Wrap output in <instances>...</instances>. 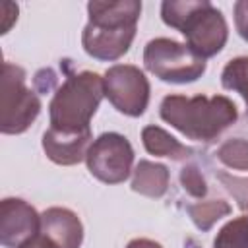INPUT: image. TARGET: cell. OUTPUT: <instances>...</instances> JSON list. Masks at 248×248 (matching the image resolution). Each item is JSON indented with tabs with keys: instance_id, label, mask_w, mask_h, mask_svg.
<instances>
[{
	"instance_id": "14",
	"label": "cell",
	"mask_w": 248,
	"mask_h": 248,
	"mask_svg": "<svg viewBox=\"0 0 248 248\" xmlns=\"http://www.w3.org/2000/svg\"><path fill=\"white\" fill-rule=\"evenodd\" d=\"M141 141L147 153L155 157H169L172 161H182L188 159L194 151L186 145H182L176 138H172L167 130L159 126H145L141 130Z\"/></svg>"
},
{
	"instance_id": "16",
	"label": "cell",
	"mask_w": 248,
	"mask_h": 248,
	"mask_svg": "<svg viewBox=\"0 0 248 248\" xmlns=\"http://www.w3.org/2000/svg\"><path fill=\"white\" fill-rule=\"evenodd\" d=\"M221 83L225 89L236 91L244 99L248 110V56L229 60L221 72Z\"/></svg>"
},
{
	"instance_id": "1",
	"label": "cell",
	"mask_w": 248,
	"mask_h": 248,
	"mask_svg": "<svg viewBox=\"0 0 248 248\" xmlns=\"http://www.w3.org/2000/svg\"><path fill=\"white\" fill-rule=\"evenodd\" d=\"M159 114L167 124L196 141L215 140L238 118L236 105L225 95H167L161 101Z\"/></svg>"
},
{
	"instance_id": "7",
	"label": "cell",
	"mask_w": 248,
	"mask_h": 248,
	"mask_svg": "<svg viewBox=\"0 0 248 248\" xmlns=\"http://www.w3.org/2000/svg\"><path fill=\"white\" fill-rule=\"evenodd\" d=\"M103 83L105 97L118 112L126 116H140L145 112L151 89L140 68L132 64H116L105 72Z\"/></svg>"
},
{
	"instance_id": "9",
	"label": "cell",
	"mask_w": 248,
	"mask_h": 248,
	"mask_svg": "<svg viewBox=\"0 0 248 248\" xmlns=\"http://www.w3.org/2000/svg\"><path fill=\"white\" fill-rule=\"evenodd\" d=\"M136 37V27L128 29H103L87 23L81 33L83 50L97 60H118L124 56Z\"/></svg>"
},
{
	"instance_id": "20",
	"label": "cell",
	"mask_w": 248,
	"mask_h": 248,
	"mask_svg": "<svg viewBox=\"0 0 248 248\" xmlns=\"http://www.w3.org/2000/svg\"><path fill=\"white\" fill-rule=\"evenodd\" d=\"M180 184L192 198H203L207 194V182L196 165H186L180 169Z\"/></svg>"
},
{
	"instance_id": "6",
	"label": "cell",
	"mask_w": 248,
	"mask_h": 248,
	"mask_svg": "<svg viewBox=\"0 0 248 248\" xmlns=\"http://www.w3.org/2000/svg\"><path fill=\"white\" fill-rule=\"evenodd\" d=\"M85 163L97 180L105 184H120L130 176L134 149L122 134L105 132L89 145Z\"/></svg>"
},
{
	"instance_id": "8",
	"label": "cell",
	"mask_w": 248,
	"mask_h": 248,
	"mask_svg": "<svg viewBox=\"0 0 248 248\" xmlns=\"http://www.w3.org/2000/svg\"><path fill=\"white\" fill-rule=\"evenodd\" d=\"M41 232V215L19 198H6L0 203V240L6 248H19Z\"/></svg>"
},
{
	"instance_id": "11",
	"label": "cell",
	"mask_w": 248,
	"mask_h": 248,
	"mask_svg": "<svg viewBox=\"0 0 248 248\" xmlns=\"http://www.w3.org/2000/svg\"><path fill=\"white\" fill-rule=\"evenodd\" d=\"M41 234L58 248H79L83 240V225L74 211L66 207H48L41 213Z\"/></svg>"
},
{
	"instance_id": "17",
	"label": "cell",
	"mask_w": 248,
	"mask_h": 248,
	"mask_svg": "<svg viewBox=\"0 0 248 248\" xmlns=\"http://www.w3.org/2000/svg\"><path fill=\"white\" fill-rule=\"evenodd\" d=\"M213 248H248V215L223 225L213 240Z\"/></svg>"
},
{
	"instance_id": "13",
	"label": "cell",
	"mask_w": 248,
	"mask_h": 248,
	"mask_svg": "<svg viewBox=\"0 0 248 248\" xmlns=\"http://www.w3.org/2000/svg\"><path fill=\"white\" fill-rule=\"evenodd\" d=\"M169 169L161 163H153V161H140L134 169L132 174V190L145 196V198H163L167 188H169Z\"/></svg>"
},
{
	"instance_id": "23",
	"label": "cell",
	"mask_w": 248,
	"mask_h": 248,
	"mask_svg": "<svg viewBox=\"0 0 248 248\" xmlns=\"http://www.w3.org/2000/svg\"><path fill=\"white\" fill-rule=\"evenodd\" d=\"M0 8H2V17H0V21H2V33H8V29L12 27V21L17 19V10H14L12 14H8L10 2H2Z\"/></svg>"
},
{
	"instance_id": "22",
	"label": "cell",
	"mask_w": 248,
	"mask_h": 248,
	"mask_svg": "<svg viewBox=\"0 0 248 248\" xmlns=\"http://www.w3.org/2000/svg\"><path fill=\"white\" fill-rule=\"evenodd\" d=\"M19 248H58V246H56L54 242H50L45 234L39 232V234H35L33 238H29L25 244H21Z\"/></svg>"
},
{
	"instance_id": "15",
	"label": "cell",
	"mask_w": 248,
	"mask_h": 248,
	"mask_svg": "<svg viewBox=\"0 0 248 248\" xmlns=\"http://www.w3.org/2000/svg\"><path fill=\"white\" fill-rule=\"evenodd\" d=\"M190 219L194 221V225L200 231H209L219 219L227 217L231 213V205L223 200H205V202H198L186 207Z\"/></svg>"
},
{
	"instance_id": "21",
	"label": "cell",
	"mask_w": 248,
	"mask_h": 248,
	"mask_svg": "<svg viewBox=\"0 0 248 248\" xmlns=\"http://www.w3.org/2000/svg\"><path fill=\"white\" fill-rule=\"evenodd\" d=\"M234 25L238 35L248 41V0H240L234 4Z\"/></svg>"
},
{
	"instance_id": "2",
	"label": "cell",
	"mask_w": 248,
	"mask_h": 248,
	"mask_svg": "<svg viewBox=\"0 0 248 248\" xmlns=\"http://www.w3.org/2000/svg\"><path fill=\"white\" fill-rule=\"evenodd\" d=\"M161 17L186 37V45L202 58L215 56L227 43L229 27L223 14L207 0L163 2Z\"/></svg>"
},
{
	"instance_id": "19",
	"label": "cell",
	"mask_w": 248,
	"mask_h": 248,
	"mask_svg": "<svg viewBox=\"0 0 248 248\" xmlns=\"http://www.w3.org/2000/svg\"><path fill=\"white\" fill-rule=\"evenodd\" d=\"M217 178L227 188V192L238 202V207L244 211V215H248V178L232 176V174L223 172V170L217 172Z\"/></svg>"
},
{
	"instance_id": "3",
	"label": "cell",
	"mask_w": 248,
	"mask_h": 248,
	"mask_svg": "<svg viewBox=\"0 0 248 248\" xmlns=\"http://www.w3.org/2000/svg\"><path fill=\"white\" fill-rule=\"evenodd\" d=\"M103 97L105 83L99 74L85 70L66 78L48 105L50 128L60 132L89 130V122Z\"/></svg>"
},
{
	"instance_id": "4",
	"label": "cell",
	"mask_w": 248,
	"mask_h": 248,
	"mask_svg": "<svg viewBox=\"0 0 248 248\" xmlns=\"http://www.w3.org/2000/svg\"><path fill=\"white\" fill-rule=\"evenodd\" d=\"M145 68L169 83H190L205 72V58L198 56L186 43L167 37L151 39L143 48Z\"/></svg>"
},
{
	"instance_id": "12",
	"label": "cell",
	"mask_w": 248,
	"mask_h": 248,
	"mask_svg": "<svg viewBox=\"0 0 248 248\" xmlns=\"http://www.w3.org/2000/svg\"><path fill=\"white\" fill-rule=\"evenodd\" d=\"M87 14H89L87 23L91 25L103 29H128V27H136L141 14V2L138 0L89 2Z\"/></svg>"
},
{
	"instance_id": "5",
	"label": "cell",
	"mask_w": 248,
	"mask_h": 248,
	"mask_svg": "<svg viewBox=\"0 0 248 248\" xmlns=\"http://www.w3.org/2000/svg\"><path fill=\"white\" fill-rule=\"evenodd\" d=\"M41 112V101L25 85V70L4 62L0 79V130L4 134L25 132Z\"/></svg>"
},
{
	"instance_id": "10",
	"label": "cell",
	"mask_w": 248,
	"mask_h": 248,
	"mask_svg": "<svg viewBox=\"0 0 248 248\" xmlns=\"http://www.w3.org/2000/svg\"><path fill=\"white\" fill-rule=\"evenodd\" d=\"M91 130L83 132H60L48 128L43 134V149L46 157L56 165H78L85 159L91 145Z\"/></svg>"
},
{
	"instance_id": "18",
	"label": "cell",
	"mask_w": 248,
	"mask_h": 248,
	"mask_svg": "<svg viewBox=\"0 0 248 248\" xmlns=\"http://www.w3.org/2000/svg\"><path fill=\"white\" fill-rule=\"evenodd\" d=\"M217 159L229 169L248 170V140L232 138L219 145Z\"/></svg>"
},
{
	"instance_id": "24",
	"label": "cell",
	"mask_w": 248,
	"mask_h": 248,
	"mask_svg": "<svg viewBox=\"0 0 248 248\" xmlns=\"http://www.w3.org/2000/svg\"><path fill=\"white\" fill-rule=\"evenodd\" d=\"M126 248H163V246L155 240H149V238H134L128 242Z\"/></svg>"
}]
</instances>
